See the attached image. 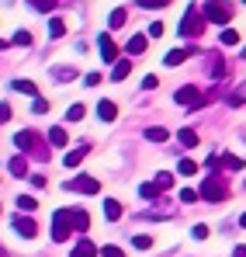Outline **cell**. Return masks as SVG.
I'll list each match as a JSON object with an SVG mask.
<instances>
[{"label": "cell", "instance_id": "cell-32", "mask_svg": "<svg viewBox=\"0 0 246 257\" xmlns=\"http://www.w3.org/2000/svg\"><path fill=\"white\" fill-rule=\"evenodd\" d=\"M177 171L184 174V177H191V174H198V164H194V160H180V167H177Z\"/></svg>", "mask_w": 246, "mask_h": 257}, {"label": "cell", "instance_id": "cell-13", "mask_svg": "<svg viewBox=\"0 0 246 257\" xmlns=\"http://www.w3.org/2000/svg\"><path fill=\"white\" fill-rule=\"evenodd\" d=\"M97 115H101V122H115L118 118V104L115 101H101L97 104Z\"/></svg>", "mask_w": 246, "mask_h": 257}, {"label": "cell", "instance_id": "cell-26", "mask_svg": "<svg viewBox=\"0 0 246 257\" xmlns=\"http://www.w3.org/2000/svg\"><path fill=\"white\" fill-rule=\"evenodd\" d=\"M52 77H56V80H73L77 70H73V66H52Z\"/></svg>", "mask_w": 246, "mask_h": 257}, {"label": "cell", "instance_id": "cell-27", "mask_svg": "<svg viewBox=\"0 0 246 257\" xmlns=\"http://www.w3.org/2000/svg\"><path fill=\"white\" fill-rule=\"evenodd\" d=\"M35 205H39L35 195H18V209H21V212H35Z\"/></svg>", "mask_w": 246, "mask_h": 257}, {"label": "cell", "instance_id": "cell-46", "mask_svg": "<svg viewBox=\"0 0 246 257\" xmlns=\"http://www.w3.org/2000/svg\"><path fill=\"white\" fill-rule=\"evenodd\" d=\"M239 226H246V212H243V219H239Z\"/></svg>", "mask_w": 246, "mask_h": 257}, {"label": "cell", "instance_id": "cell-3", "mask_svg": "<svg viewBox=\"0 0 246 257\" xmlns=\"http://www.w3.org/2000/svg\"><path fill=\"white\" fill-rule=\"evenodd\" d=\"M59 219H66V222H70V229H80V233H87V226H90V215H87V209H77V205H73V209H59Z\"/></svg>", "mask_w": 246, "mask_h": 257}, {"label": "cell", "instance_id": "cell-9", "mask_svg": "<svg viewBox=\"0 0 246 257\" xmlns=\"http://www.w3.org/2000/svg\"><path fill=\"white\" fill-rule=\"evenodd\" d=\"M97 45H101V59H104V63H118V59H122V56H118V45H115L111 35H101Z\"/></svg>", "mask_w": 246, "mask_h": 257}, {"label": "cell", "instance_id": "cell-30", "mask_svg": "<svg viewBox=\"0 0 246 257\" xmlns=\"http://www.w3.org/2000/svg\"><path fill=\"white\" fill-rule=\"evenodd\" d=\"M132 247H135V250H149V247H153V240L139 233V236H132Z\"/></svg>", "mask_w": 246, "mask_h": 257}, {"label": "cell", "instance_id": "cell-37", "mask_svg": "<svg viewBox=\"0 0 246 257\" xmlns=\"http://www.w3.org/2000/svg\"><path fill=\"white\" fill-rule=\"evenodd\" d=\"M139 7H146V11H156V7H163L166 0H135Z\"/></svg>", "mask_w": 246, "mask_h": 257}, {"label": "cell", "instance_id": "cell-41", "mask_svg": "<svg viewBox=\"0 0 246 257\" xmlns=\"http://www.w3.org/2000/svg\"><path fill=\"white\" fill-rule=\"evenodd\" d=\"M163 28H166V25H160V21H153V25H149V35H153V39H160V35H163Z\"/></svg>", "mask_w": 246, "mask_h": 257}, {"label": "cell", "instance_id": "cell-1", "mask_svg": "<svg viewBox=\"0 0 246 257\" xmlns=\"http://www.w3.org/2000/svg\"><path fill=\"white\" fill-rule=\"evenodd\" d=\"M184 39H198L201 32H205V14L198 11V7H187L184 11V18H180V28H177Z\"/></svg>", "mask_w": 246, "mask_h": 257}, {"label": "cell", "instance_id": "cell-22", "mask_svg": "<svg viewBox=\"0 0 246 257\" xmlns=\"http://www.w3.org/2000/svg\"><path fill=\"white\" fill-rule=\"evenodd\" d=\"M94 254H97V247H94L90 240H80V243L73 247V257H94Z\"/></svg>", "mask_w": 246, "mask_h": 257}, {"label": "cell", "instance_id": "cell-50", "mask_svg": "<svg viewBox=\"0 0 246 257\" xmlns=\"http://www.w3.org/2000/svg\"><path fill=\"white\" fill-rule=\"evenodd\" d=\"M243 4H246V0H243Z\"/></svg>", "mask_w": 246, "mask_h": 257}, {"label": "cell", "instance_id": "cell-15", "mask_svg": "<svg viewBox=\"0 0 246 257\" xmlns=\"http://www.w3.org/2000/svg\"><path fill=\"white\" fill-rule=\"evenodd\" d=\"M132 73V63L128 59H118V63H111V80H125Z\"/></svg>", "mask_w": 246, "mask_h": 257}, {"label": "cell", "instance_id": "cell-25", "mask_svg": "<svg viewBox=\"0 0 246 257\" xmlns=\"http://www.w3.org/2000/svg\"><path fill=\"white\" fill-rule=\"evenodd\" d=\"M104 215H108V219H111V222H115V219H118V215H122V205H118V202H115V198H104Z\"/></svg>", "mask_w": 246, "mask_h": 257}, {"label": "cell", "instance_id": "cell-38", "mask_svg": "<svg viewBox=\"0 0 246 257\" xmlns=\"http://www.w3.org/2000/svg\"><path fill=\"white\" fill-rule=\"evenodd\" d=\"M170 184H173V174H160L156 177V188H170Z\"/></svg>", "mask_w": 246, "mask_h": 257}, {"label": "cell", "instance_id": "cell-36", "mask_svg": "<svg viewBox=\"0 0 246 257\" xmlns=\"http://www.w3.org/2000/svg\"><path fill=\"white\" fill-rule=\"evenodd\" d=\"M180 202H187V205L198 202V191H194V188H184V191H180Z\"/></svg>", "mask_w": 246, "mask_h": 257}, {"label": "cell", "instance_id": "cell-43", "mask_svg": "<svg viewBox=\"0 0 246 257\" xmlns=\"http://www.w3.org/2000/svg\"><path fill=\"white\" fill-rule=\"evenodd\" d=\"M101 84V73H87V87H97Z\"/></svg>", "mask_w": 246, "mask_h": 257}, {"label": "cell", "instance_id": "cell-6", "mask_svg": "<svg viewBox=\"0 0 246 257\" xmlns=\"http://www.w3.org/2000/svg\"><path fill=\"white\" fill-rule=\"evenodd\" d=\"M14 143H18V150H21V153H39V157H45V150L39 146V132H32V128L18 132V136H14Z\"/></svg>", "mask_w": 246, "mask_h": 257}, {"label": "cell", "instance_id": "cell-35", "mask_svg": "<svg viewBox=\"0 0 246 257\" xmlns=\"http://www.w3.org/2000/svg\"><path fill=\"white\" fill-rule=\"evenodd\" d=\"M14 45H32V32H25V28H21V32L14 35Z\"/></svg>", "mask_w": 246, "mask_h": 257}, {"label": "cell", "instance_id": "cell-11", "mask_svg": "<svg viewBox=\"0 0 246 257\" xmlns=\"http://www.w3.org/2000/svg\"><path fill=\"white\" fill-rule=\"evenodd\" d=\"M52 240H56V243L70 240V222H66V219H59V215H52Z\"/></svg>", "mask_w": 246, "mask_h": 257}, {"label": "cell", "instance_id": "cell-34", "mask_svg": "<svg viewBox=\"0 0 246 257\" xmlns=\"http://www.w3.org/2000/svg\"><path fill=\"white\" fill-rule=\"evenodd\" d=\"M108 25H111V28H118V25H125V11H122V7H118V11H111Z\"/></svg>", "mask_w": 246, "mask_h": 257}, {"label": "cell", "instance_id": "cell-5", "mask_svg": "<svg viewBox=\"0 0 246 257\" xmlns=\"http://www.w3.org/2000/svg\"><path fill=\"white\" fill-rule=\"evenodd\" d=\"M198 195H201L205 202H222V198H225V188H222V181H218V177L211 174V177H205V181H201Z\"/></svg>", "mask_w": 246, "mask_h": 257}, {"label": "cell", "instance_id": "cell-39", "mask_svg": "<svg viewBox=\"0 0 246 257\" xmlns=\"http://www.w3.org/2000/svg\"><path fill=\"white\" fill-rule=\"evenodd\" d=\"M32 111H35V115H45V111H49V104H45L42 97H35V104H32Z\"/></svg>", "mask_w": 246, "mask_h": 257}, {"label": "cell", "instance_id": "cell-12", "mask_svg": "<svg viewBox=\"0 0 246 257\" xmlns=\"http://www.w3.org/2000/svg\"><path fill=\"white\" fill-rule=\"evenodd\" d=\"M187 56H194V49H170V52L163 56V63H166V66H180Z\"/></svg>", "mask_w": 246, "mask_h": 257}, {"label": "cell", "instance_id": "cell-40", "mask_svg": "<svg viewBox=\"0 0 246 257\" xmlns=\"http://www.w3.org/2000/svg\"><path fill=\"white\" fill-rule=\"evenodd\" d=\"M11 115H14V111H11V104H0V125H4V122H11Z\"/></svg>", "mask_w": 246, "mask_h": 257}, {"label": "cell", "instance_id": "cell-42", "mask_svg": "<svg viewBox=\"0 0 246 257\" xmlns=\"http://www.w3.org/2000/svg\"><path fill=\"white\" fill-rule=\"evenodd\" d=\"M191 233H194V240H205V236H208V226H194Z\"/></svg>", "mask_w": 246, "mask_h": 257}, {"label": "cell", "instance_id": "cell-21", "mask_svg": "<svg viewBox=\"0 0 246 257\" xmlns=\"http://www.w3.org/2000/svg\"><path fill=\"white\" fill-rule=\"evenodd\" d=\"M139 198H146V202H156V198H160V188H156V181H153V184H139Z\"/></svg>", "mask_w": 246, "mask_h": 257}, {"label": "cell", "instance_id": "cell-16", "mask_svg": "<svg viewBox=\"0 0 246 257\" xmlns=\"http://www.w3.org/2000/svg\"><path fill=\"white\" fill-rule=\"evenodd\" d=\"M49 143H52V146H66V143H70L66 128H63V125H52V128H49Z\"/></svg>", "mask_w": 246, "mask_h": 257}, {"label": "cell", "instance_id": "cell-17", "mask_svg": "<svg viewBox=\"0 0 246 257\" xmlns=\"http://www.w3.org/2000/svg\"><path fill=\"white\" fill-rule=\"evenodd\" d=\"M87 150H90L87 143H83V146H77V150H70V153H66V167H80V160L87 157Z\"/></svg>", "mask_w": 246, "mask_h": 257}, {"label": "cell", "instance_id": "cell-8", "mask_svg": "<svg viewBox=\"0 0 246 257\" xmlns=\"http://www.w3.org/2000/svg\"><path fill=\"white\" fill-rule=\"evenodd\" d=\"M66 191H83V195H97V191H101V184H97L94 177H87V174H80V177L66 181Z\"/></svg>", "mask_w": 246, "mask_h": 257}, {"label": "cell", "instance_id": "cell-18", "mask_svg": "<svg viewBox=\"0 0 246 257\" xmlns=\"http://www.w3.org/2000/svg\"><path fill=\"white\" fill-rule=\"evenodd\" d=\"M142 139H149V143H166V139H170V132L160 128V125H153V128H146V132H142Z\"/></svg>", "mask_w": 246, "mask_h": 257}, {"label": "cell", "instance_id": "cell-31", "mask_svg": "<svg viewBox=\"0 0 246 257\" xmlns=\"http://www.w3.org/2000/svg\"><path fill=\"white\" fill-rule=\"evenodd\" d=\"M83 111H87L83 104H70V111H66V118H70V122H80V118H83Z\"/></svg>", "mask_w": 246, "mask_h": 257}, {"label": "cell", "instance_id": "cell-4", "mask_svg": "<svg viewBox=\"0 0 246 257\" xmlns=\"http://www.w3.org/2000/svg\"><path fill=\"white\" fill-rule=\"evenodd\" d=\"M173 101H177V104H184V108H191V111H198V108H201V104H205V97H201V94H198V87H194V84L180 87V90H177V94H173Z\"/></svg>", "mask_w": 246, "mask_h": 257}, {"label": "cell", "instance_id": "cell-47", "mask_svg": "<svg viewBox=\"0 0 246 257\" xmlns=\"http://www.w3.org/2000/svg\"><path fill=\"white\" fill-rule=\"evenodd\" d=\"M0 49H7V42H4V39H0Z\"/></svg>", "mask_w": 246, "mask_h": 257}, {"label": "cell", "instance_id": "cell-33", "mask_svg": "<svg viewBox=\"0 0 246 257\" xmlns=\"http://www.w3.org/2000/svg\"><path fill=\"white\" fill-rule=\"evenodd\" d=\"M28 4H32L35 11H45V14H49V11L56 7V0H28Z\"/></svg>", "mask_w": 246, "mask_h": 257}, {"label": "cell", "instance_id": "cell-7", "mask_svg": "<svg viewBox=\"0 0 246 257\" xmlns=\"http://www.w3.org/2000/svg\"><path fill=\"white\" fill-rule=\"evenodd\" d=\"M11 222H14V233H18V236H25V240H35V236H39V222H35V219H28L25 212L14 215Z\"/></svg>", "mask_w": 246, "mask_h": 257}, {"label": "cell", "instance_id": "cell-20", "mask_svg": "<svg viewBox=\"0 0 246 257\" xmlns=\"http://www.w3.org/2000/svg\"><path fill=\"white\" fill-rule=\"evenodd\" d=\"M218 167H225V171H243V160H239L236 153H225V157H218Z\"/></svg>", "mask_w": 246, "mask_h": 257}, {"label": "cell", "instance_id": "cell-45", "mask_svg": "<svg viewBox=\"0 0 246 257\" xmlns=\"http://www.w3.org/2000/svg\"><path fill=\"white\" fill-rule=\"evenodd\" d=\"M232 257H246V247H236V250H232Z\"/></svg>", "mask_w": 246, "mask_h": 257}, {"label": "cell", "instance_id": "cell-29", "mask_svg": "<svg viewBox=\"0 0 246 257\" xmlns=\"http://www.w3.org/2000/svg\"><path fill=\"white\" fill-rule=\"evenodd\" d=\"M14 90H21V94H32V97H39L35 84H28V80H14Z\"/></svg>", "mask_w": 246, "mask_h": 257}, {"label": "cell", "instance_id": "cell-49", "mask_svg": "<svg viewBox=\"0 0 246 257\" xmlns=\"http://www.w3.org/2000/svg\"><path fill=\"white\" fill-rule=\"evenodd\" d=\"M243 59H246V49H243Z\"/></svg>", "mask_w": 246, "mask_h": 257}, {"label": "cell", "instance_id": "cell-10", "mask_svg": "<svg viewBox=\"0 0 246 257\" xmlns=\"http://www.w3.org/2000/svg\"><path fill=\"white\" fill-rule=\"evenodd\" d=\"M208 73H211V80H225V77H229L225 59H222V56H211V59H208Z\"/></svg>", "mask_w": 246, "mask_h": 257}, {"label": "cell", "instance_id": "cell-2", "mask_svg": "<svg viewBox=\"0 0 246 257\" xmlns=\"http://www.w3.org/2000/svg\"><path fill=\"white\" fill-rule=\"evenodd\" d=\"M205 21L211 25H229V18H232V7L225 4V0H205Z\"/></svg>", "mask_w": 246, "mask_h": 257}, {"label": "cell", "instance_id": "cell-24", "mask_svg": "<svg viewBox=\"0 0 246 257\" xmlns=\"http://www.w3.org/2000/svg\"><path fill=\"white\" fill-rule=\"evenodd\" d=\"M63 35H66L63 18H52V21H49V39H63Z\"/></svg>", "mask_w": 246, "mask_h": 257}, {"label": "cell", "instance_id": "cell-28", "mask_svg": "<svg viewBox=\"0 0 246 257\" xmlns=\"http://www.w3.org/2000/svg\"><path fill=\"white\" fill-rule=\"evenodd\" d=\"M218 42H222V45H236V42H239V35H236L232 28H222V35H218Z\"/></svg>", "mask_w": 246, "mask_h": 257}, {"label": "cell", "instance_id": "cell-19", "mask_svg": "<svg viewBox=\"0 0 246 257\" xmlns=\"http://www.w3.org/2000/svg\"><path fill=\"white\" fill-rule=\"evenodd\" d=\"M177 139H180V146H184V150L198 146V132H194V128H180V132H177Z\"/></svg>", "mask_w": 246, "mask_h": 257}, {"label": "cell", "instance_id": "cell-48", "mask_svg": "<svg viewBox=\"0 0 246 257\" xmlns=\"http://www.w3.org/2000/svg\"><path fill=\"white\" fill-rule=\"evenodd\" d=\"M0 257H7V250H0Z\"/></svg>", "mask_w": 246, "mask_h": 257}, {"label": "cell", "instance_id": "cell-14", "mask_svg": "<svg viewBox=\"0 0 246 257\" xmlns=\"http://www.w3.org/2000/svg\"><path fill=\"white\" fill-rule=\"evenodd\" d=\"M146 45H149V39H146V35H132L125 49H128L132 56H142V52H146Z\"/></svg>", "mask_w": 246, "mask_h": 257}, {"label": "cell", "instance_id": "cell-44", "mask_svg": "<svg viewBox=\"0 0 246 257\" xmlns=\"http://www.w3.org/2000/svg\"><path fill=\"white\" fill-rule=\"evenodd\" d=\"M156 84H160L156 77H146V80H142V87H146V90H156Z\"/></svg>", "mask_w": 246, "mask_h": 257}, {"label": "cell", "instance_id": "cell-23", "mask_svg": "<svg viewBox=\"0 0 246 257\" xmlns=\"http://www.w3.org/2000/svg\"><path fill=\"white\" fill-rule=\"evenodd\" d=\"M7 167H11V174H14V177H25V174H28V160H25V157H14Z\"/></svg>", "mask_w": 246, "mask_h": 257}]
</instances>
